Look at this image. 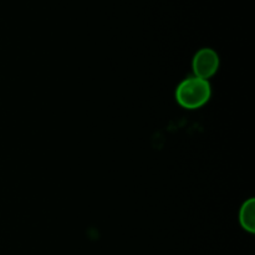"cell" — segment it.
Listing matches in <instances>:
<instances>
[{
	"label": "cell",
	"instance_id": "1",
	"mask_svg": "<svg viewBox=\"0 0 255 255\" xmlns=\"http://www.w3.org/2000/svg\"><path fill=\"white\" fill-rule=\"evenodd\" d=\"M212 95L211 85L208 80L191 76L183 80L176 89V100L182 107L196 110L204 106L209 101Z\"/></svg>",
	"mask_w": 255,
	"mask_h": 255
},
{
	"label": "cell",
	"instance_id": "2",
	"mask_svg": "<svg viewBox=\"0 0 255 255\" xmlns=\"http://www.w3.org/2000/svg\"><path fill=\"white\" fill-rule=\"evenodd\" d=\"M219 67V56L213 49L204 47L197 51L192 61V69H193L194 76L199 79L208 80L211 79Z\"/></svg>",
	"mask_w": 255,
	"mask_h": 255
},
{
	"label": "cell",
	"instance_id": "3",
	"mask_svg": "<svg viewBox=\"0 0 255 255\" xmlns=\"http://www.w3.org/2000/svg\"><path fill=\"white\" fill-rule=\"evenodd\" d=\"M254 211H255V202L254 198L248 199L244 202L239 211V223L249 233L254 232Z\"/></svg>",
	"mask_w": 255,
	"mask_h": 255
}]
</instances>
